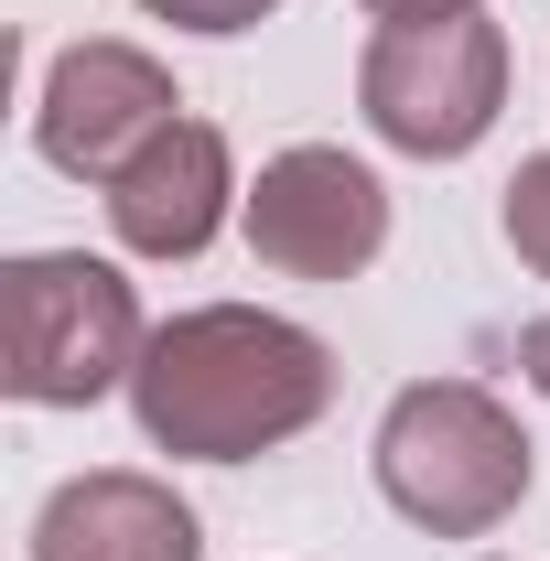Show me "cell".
<instances>
[{
    "mask_svg": "<svg viewBox=\"0 0 550 561\" xmlns=\"http://www.w3.org/2000/svg\"><path fill=\"white\" fill-rule=\"evenodd\" d=\"M249 249L280 280H356L389 249V184L335 140H291L249 184Z\"/></svg>",
    "mask_w": 550,
    "mask_h": 561,
    "instance_id": "5b68a950",
    "label": "cell"
},
{
    "mask_svg": "<svg viewBox=\"0 0 550 561\" xmlns=\"http://www.w3.org/2000/svg\"><path fill=\"white\" fill-rule=\"evenodd\" d=\"M140 11H162L184 33H249V22H271L280 0H140Z\"/></svg>",
    "mask_w": 550,
    "mask_h": 561,
    "instance_id": "30bf717a",
    "label": "cell"
},
{
    "mask_svg": "<svg viewBox=\"0 0 550 561\" xmlns=\"http://www.w3.org/2000/svg\"><path fill=\"white\" fill-rule=\"evenodd\" d=\"M378 496L432 540H475L529 496V432L475 378H411L378 421Z\"/></svg>",
    "mask_w": 550,
    "mask_h": 561,
    "instance_id": "7a4b0ae2",
    "label": "cell"
},
{
    "mask_svg": "<svg viewBox=\"0 0 550 561\" xmlns=\"http://www.w3.org/2000/svg\"><path fill=\"white\" fill-rule=\"evenodd\" d=\"M227 195H238L227 130H216V119H173V130H151L130 162H119L108 227H119L130 260H195L216 227H227Z\"/></svg>",
    "mask_w": 550,
    "mask_h": 561,
    "instance_id": "52a82bcc",
    "label": "cell"
},
{
    "mask_svg": "<svg viewBox=\"0 0 550 561\" xmlns=\"http://www.w3.org/2000/svg\"><path fill=\"white\" fill-rule=\"evenodd\" d=\"M33 561H206V529L162 476L108 465V476H76V486L44 496Z\"/></svg>",
    "mask_w": 550,
    "mask_h": 561,
    "instance_id": "ba28073f",
    "label": "cell"
},
{
    "mask_svg": "<svg viewBox=\"0 0 550 561\" xmlns=\"http://www.w3.org/2000/svg\"><path fill=\"white\" fill-rule=\"evenodd\" d=\"M496 227H507L518 271H540V280H550V151H540V162H518V184H507Z\"/></svg>",
    "mask_w": 550,
    "mask_h": 561,
    "instance_id": "9c48e42d",
    "label": "cell"
},
{
    "mask_svg": "<svg viewBox=\"0 0 550 561\" xmlns=\"http://www.w3.org/2000/svg\"><path fill=\"white\" fill-rule=\"evenodd\" d=\"M367 22H454V11H475V0H356Z\"/></svg>",
    "mask_w": 550,
    "mask_h": 561,
    "instance_id": "8fae6325",
    "label": "cell"
},
{
    "mask_svg": "<svg viewBox=\"0 0 550 561\" xmlns=\"http://www.w3.org/2000/svg\"><path fill=\"white\" fill-rule=\"evenodd\" d=\"M518 367H529V389H540V400H550V313H540V324H529V335H518Z\"/></svg>",
    "mask_w": 550,
    "mask_h": 561,
    "instance_id": "7c38bea8",
    "label": "cell"
},
{
    "mask_svg": "<svg viewBox=\"0 0 550 561\" xmlns=\"http://www.w3.org/2000/svg\"><path fill=\"white\" fill-rule=\"evenodd\" d=\"M335 400V356L324 335L280 324L260 302H206V313H173L130 367V411L162 454H195V465H249L291 432H313Z\"/></svg>",
    "mask_w": 550,
    "mask_h": 561,
    "instance_id": "6da1fadb",
    "label": "cell"
},
{
    "mask_svg": "<svg viewBox=\"0 0 550 561\" xmlns=\"http://www.w3.org/2000/svg\"><path fill=\"white\" fill-rule=\"evenodd\" d=\"M173 119H184V98H173V76L151 66L140 44H66L55 76H44L33 140H44V162L76 173V184H119V162L151 130H173Z\"/></svg>",
    "mask_w": 550,
    "mask_h": 561,
    "instance_id": "8992f818",
    "label": "cell"
},
{
    "mask_svg": "<svg viewBox=\"0 0 550 561\" xmlns=\"http://www.w3.org/2000/svg\"><path fill=\"white\" fill-rule=\"evenodd\" d=\"M356 108L367 130L411 162H465L496 108H507V33L485 11H454V22H378L367 66H356Z\"/></svg>",
    "mask_w": 550,
    "mask_h": 561,
    "instance_id": "277c9868",
    "label": "cell"
},
{
    "mask_svg": "<svg viewBox=\"0 0 550 561\" xmlns=\"http://www.w3.org/2000/svg\"><path fill=\"white\" fill-rule=\"evenodd\" d=\"M140 291L87 249H33L0 271V389L33 411H87L140 367Z\"/></svg>",
    "mask_w": 550,
    "mask_h": 561,
    "instance_id": "3957f363",
    "label": "cell"
}]
</instances>
